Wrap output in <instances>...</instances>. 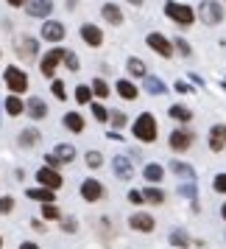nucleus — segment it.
<instances>
[{"label": "nucleus", "instance_id": "50", "mask_svg": "<svg viewBox=\"0 0 226 249\" xmlns=\"http://www.w3.org/2000/svg\"><path fill=\"white\" fill-rule=\"evenodd\" d=\"M6 3H9V6H14V9H20V6H25L28 0H6Z\"/></svg>", "mask_w": 226, "mask_h": 249}, {"label": "nucleus", "instance_id": "31", "mask_svg": "<svg viewBox=\"0 0 226 249\" xmlns=\"http://www.w3.org/2000/svg\"><path fill=\"white\" fill-rule=\"evenodd\" d=\"M65 126H67L70 132H76V135H81V132H84V118H81L79 112H67L65 115Z\"/></svg>", "mask_w": 226, "mask_h": 249}, {"label": "nucleus", "instance_id": "39", "mask_svg": "<svg viewBox=\"0 0 226 249\" xmlns=\"http://www.w3.org/2000/svg\"><path fill=\"white\" fill-rule=\"evenodd\" d=\"M92 118H95L98 124H106V121H109V112H106V107H101V104H92Z\"/></svg>", "mask_w": 226, "mask_h": 249}, {"label": "nucleus", "instance_id": "12", "mask_svg": "<svg viewBox=\"0 0 226 249\" xmlns=\"http://www.w3.org/2000/svg\"><path fill=\"white\" fill-rule=\"evenodd\" d=\"M112 171H114L117 179L131 182V177H134V162L126 157V154H117V157H112Z\"/></svg>", "mask_w": 226, "mask_h": 249}, {"label": "nucleus", "instance_id": "36", "mask_svg": "<svg viewBox=\"0 0 226 249\" xmlns=\"http://www.w3.org/2000/svg\"><path fill=\"white\" fill-rule=\"evenodd\" d=\"M76 101L79 104H92V90L87 87V84H79V87H76Z\"/></svg>", "mask_w": 226, "mask_h": 249}, {"label": "nucleus", "instance_id": "28", "mask_svg": "<svg viewBox=\"0 0 226 249\" xmlns=\"http://www.w3.org/2000/svg\"><path fill=\"white\" fill-rule=\"evenodd\" d=\"M6 112L12 115V118H20V115L25 112V101L20 95H9V98H6Z\"/></svg>", "mask_w": 226, "mask_h": 249}, {"label": "nucleus", "instance_id": "53", "mask_svg": "<svg viewBox=\"0 0 226 249\" xmlns=\"http://www.w3.org/2000/svg\"><path fill=\"white\" fill-rule=\"evenodd\" d=\"M126 3H131V6H143V0H126Z\"/></svg>", "mask_w": 226, "mask_h": 249}, {"label": "nucleus", "instance_id": "38", "mask_svg": "<svg viewBox=\"0 0 226 249\" xmlns=\"http://www.w3.org/2000/svg\"><path fill=\"white\" fill-rule=\"evenodd\" d=\"M62 62H65V68H67L70 73H76V70H79V56H76L73 51H65V59H62Z\"/></svg>", "mask_w": 226, "mask_h": 249}, {"label": "nucleus", "instance_id": "51", "mask_svg": "<svg viewBox=\"0 0 226 249\" xmlns=\"http://www.w3.org/2000/svg\"><path fill=\"white\" fill-rule=\"evenodd\" d=\"M106 137H109V140H123V137H120V132H114V129H112V132H109Z\"/></svg>", "mask_w": 226, "mask_h": 249}, {"label": "nucleus", "instance_id": "45", "mask_svg": "<svg viewBox=\"0 0 226 249\" xmlns=\"http://www.w3.org/2000/svg\"><path fill=\"white\" fill-rule=\"evenodd\" d=\"M173 45H176V51H179L181 56H190V53H193V48L187 45V42H184L181 36H179V39H176V42H173Z\"/></svg>", "mask_w": 226, "mask_h": 249}, {"label": "nucleus", "instance_id": "10", "mask_svg": "<svg viewBox=\"0 0 226 249\" xmlns=\"http://www.w3.org/2000/svg\"><path fill=\"white\" fill-rule=\"evenodd\" d=\"M145 42H148V48H154L162 59H170L173 56V48H170V39L165 34H159V31H151V34L145 36Z\"/></svg>", "mask_w": 226, "mask_h": 249}, {"label": "nucleus", "instance_id": "37", "mask_svg": "<svg viewBox=\"0 0 226 249\" xmlns=\"http://www.w3.org/2000/svg\"><path fill=\"white\" fill-rule=\"evenodd\" d=\"M109 124H112L114 132H117V129H123V126L129 124V118H126V112H117V109H114V112H109Z\"/></svg>", "mask_w": 226, "mask_h": 249}, {"label": "nucleus", "instance_id": "22", "mask_svg": "<svg viewBox=\"0 0 226 249\" xmlns=\"http://www.w3.org/2000/svg\"><path fill=\"white\" fill-rule=\"evenodd\" d=\"M143 179L151 182V185H162V182H165V168H162L159 162H145V168H143Z\"/></svg>", "mask_w": 226, "mask_h": 249}, {"label": "nucleus", "instance_id": "34", "mask_svg": "<svg viewBox=\"0 0 226 249\" xmlns=\"http://www.w3.org/2000/svg\"><path fill=\"white\" fill-rule=\"evenodd\" d=\"M84 162H87L90 168H101V165H103V154L92 148V151H87V154H84Z\"/></svg>", "mask_w": 226, "mask_h": 249}, {"label": "nucleus", "instance_id": "32", "mask_svg": "<svg viewBox=\"0 0 226 249\" xmlns=\"http://www.w3.org/2000/svg\"><path fill=\"white\" fill-rule=\"evenodd\" d=\"M179 196H184V199H190L193 204H195V199H198V185L195 182H179Z\"/></svg>", "mask_w": 226, "mask_h": 249}, {"label": "nucleus", "instance_id": "29", "mask_svg": "<svg viewBox=\"0 0 226 249\" xmlns=\"http://www.w3.org/2000/svg\"><path fill=\"white\" fill-rule=\"evenodd\" d=\"M53 154L59 157L62 165H65V162H73V160H76V146H70V143H59V146L53 148Z\"/></svg>", "mask_w": 226, "mask_h": 249}, {"label": "nucleus", "instance_id": "33", "mask_svg": "<svg viewBox=\"0 0 226 249\" xmlns=\"http://www.w3.org/2000/svg\"><path fill=\"white\" fill-rule=\"evenodd\" d=\"M62 218V210L56 204H42V221H59Z\"/></svg>", "mask_w": 226, "mask_h": 249}, {"label": "nucleus", "instance_id": "25", "mask_svg": "<svg viewBox=\"0 0 226 249\" xmlns=\"http://www.w3.org/2000/svg\"><path fill=\"white\" fill-rule=\"evenodd\" d=\"M39 140H42L39 129H23V132H20V137H17V143H20L23 148H34Z\"/></svg>", "mask_w": 226, "mask_h": 249}, {"label": "nucleus", "instance_id": "30", "mask_svg": "<svg viewBox=\"0 0 226 249\" xmlns=\"http://www.w3.org/2000/svg\"><path fill=\"white\" fill-rule=\"evenodd\" d=\"M145 92L148 95H165L168 87H165V81L157 79V76H145Z\"/></svg>", "mask_w": 226, "mask_h": 249}, {"label": "nucleus", "instance_id": "47", "mask_svg": "<svg viewBox=\"0 0 226 249\" xmlns=\"http://www.w3.org/2000/svg\"><path fill=\"white\" fill-rule=\"evenodd\" d=\"M42 160H45V165H48V168H56V171H59V165H62V162H59V157L53 154V151H50V154H45Z\"/></svg>", "mask_w": 226, "mask_h": 249}, {"label": "nucleus", "instance_id": "43", "mask_svg": "<svg viewBox=\"0 0 226 249\" xmlns=\"http://www.w3.org/2000/svg\"><path fill=\"white\" fill-rule=\"evenodd\" d=\"M59 221H62V230H65V232H76V230H79V221H76V218H59Z\"/></svg>", "mask_w": 226, "mask_h": 249}, {"label": "nucleus", "instance_id": "21", "mask_svg": "<svg viewBox=\"0 0 226 249\" xmlns=\"http://www.w3.org/2000/svg\"><path fill=\"white\" fill-rule=\"evenodd\" d=\"M25 112H28V118H34V121H42V118H48V104L42 101V98L31 95V98L25 101Z\"/></svg>", "mask_w": 226, "mask_h": 249}, {"label": "nucleus", "instance_id": "14", "mask_svg": "<svg viewBox=\"0 0 226 249\" xmlns=\"http://www.w3.org/2000/svg\"><path fill=\"white\" fill-rule=\"evenodd\" d=\"M170 174L173 177H179L181 182H195V168H193L190 162H184V160H170Z\"/></svg>", "mask_w": 226, "mask_h": 249}, {"label": "nucleus", "instance_id": "8", "mask_svg": "<svg viewBox=\"0 0 226 249\" xmlns=\"http://www.w3.org/2000/svg\"><path fill=\"white\" fill-rule=\"evenodd\" d=\"M65 59V48H50L45 56H42V62H39V70H42V76L45 79H53V73H56L59 62Z\"/></svg>", "mask_w": 226, "mask_h": 249}, {"label": "nucleus", "instance_id": "18", "mask_svg": "<svg viewBox=\"0 0 226 249\" xmlns=\"http://www.w3.org/2000/svg\"><path fill=\"white\" fill-rule=\"evenodd\" d=\"M25 12H28V17H48L53 12V0H28Z\"/></svg>", "mask_w": 226, "mask_h": 249}, {"label": "nucleus", "instance_id": "27", "mask_svg": "<svg viewBox=\"0 0 226 249\" xmlns=\"http://www.w3.org/2000/svg\"><path fill=\"white\" fill-rule=\"evenodd\" d=\"M114 90H117V95H120V98H126V101H134L137 95H140V90H137L131 81H126V79L117 81V87H114Z\"/></svg>", "mask_w": 226, "mask_h": 249}, {"label": "nucleus", "instance_id": "26", "mask_svg": "<svg viewBox=\"0 0 226 249\" xmlns=\"http://www.w3.org/2000/svg\"><path fill=\"white\" fill-rule=\"evenodd\" d=\"M126 70L134 76V79H145L148 76V68H145V62L143 59H137V56H131L129 62H126Z\"/></svg>", "mask_w": 226, "mask_h": 249}, {"label": "nucleus", "instance_id": "1", "mask_svg": "<svg viewBox=\"0 0 226 249\" xmlns=\"http://www.w3.org/2000/svg\"><path fill=\"white\" fill-rule=\"evenodd\" d=\"M131 135H134L140 143H157V137H159L157 118H154L151 112H143L134 121V126H131Z\"/></svg>", "mask_w": 226, "mask_h": 249}, {"label": "nucleus", "instance_id": "44", "mask_svg": "<svg viewBox=\"0 0 226 249\" xmlns=\"http://www.w3.org/2000/svg\"><path fill=\"white\" fill-rule=\"evenodd\" d=\"M129 202H131V204H145V196H143V191L131 188V191H129Z\"/></svg>", "mask_w": 226, "mask_h": 249}, {"label": "nucleus", "instance_id": "4", "mask_svg": "<svg viewBox=\"0 0 226 249\" xmlns=\"http://www.w3.org/2000/svg\"><path fill=\"white\" fill-rule=\"evenodd\" d=\"M129 230L131 232H140V235H151L154 230H157V218L148 213V210H134V213L129 215Z\"/></svg>", "mask_w": 226, "mask_h": 249}, {"label": "nucleus", "instance_id": "2", "mask_svg": "<svg viewBox=\"0 0 226 249\" xmlns=\"http://www.w3.org/2000/svg\"><path fill=\"white\" fill-rule=\"evenodd\" d=\"M165 14H168L176 25H181V28H190L193 20H195V12H193L190 6H187V3H176V0H168V3H165Z\"/></svg>", "mask_w": 226, "mask_h": 249}, {"label": "nucleus", "instance_id": "55", "mask_svg": "<svg viewBox=\"0 0 226 249\" xmlns=\"http://www.w3.org/2000/svg\"><path fill=\"white\" fill-rule=\"evenodd\" d=\"M0 249H3V235H0Z\"/></svg>", "mask_w": 226, "mask_h": 249}, {"label": "nucleus", "instance_id": "3", "mask_svg": "<svg viewBox=\"0 0 226 249\" xmlns=\"http://www.w3.org/2000/svg\"><path fill=\"white\" fill-rule=\"evenodd\" d=\"M193 143H195V132L187 129V126H179V129H173L168 137V146L170 151H176V154H184V151H190Z\"/></svg>", "mask_w": 226, "mask_h": 249}, {"label": "nucleus", "instance_id": "11", "mask_svg": "<svg viewBox=\"0 0 226 249\" xmlns=\"http://www.w3.org/2000/svg\"><path fill=\"white\" fill-rule=\"evenodd\" d=\"M207 146L210 151H224L226 148V124H212L210 126V135H207Z\"/></svg>", "mask_w": 226, "mask_h": 249}, {"label": "nucleus", "instance_id": "24", "mask_svg": "<svg viewBox=\"0 0 226 249\" xmlns=\"http://www.w3.org/2000/svg\"><path fill=\"white\" fill-rule=\"evenodd\" d=\"M168 118L170 121H176V124H190L193 121V109H187L184 104H173L168 109Z\"/></svg>", "mask_w": 226, "mask_h": 249}, {"label": "nucleus", "instance_id": "49", "mask_svg": "<svg viewBox=\"0 0 226 249\" xmlns=\"http://www.w3.org/2000/svg\"><path fill=\"white\" fill-rule=\"evenodd\" d=\"M20 249H39V244H34V241H23Z\"/></svg>", "mask_w": 226, "mask_h": 249}, {"label": "nucleus", "instance_id": "41", "mask_svg": "<svg viewBox=\"0 0 226 249\" xmlns=\"http://www.w3.org/2000/svg\"><path fill=\"white\" fill-rule=\"evenodd\" d=\"M212 191L215 193H226V174H215L212 177Z\"/></svg>", "mask_w": 226, "mask_h": 249}, {"label": "nucleus", "instance_id": "5", "mask_svg": "<svg viewBox=\"0 0 226 249\" xmlns=\"http://www.w3.org/2000/svg\"><path fill=\"white\" fill-rule=\"evenodd\" d=\"M3 81H6V87L12 90V95H20V92L28 90V76H25V70L20 68H6V73H3Z\"/></svg>", "mask_w": 226, "mask_h": 249}, {"label": "nucleus", "instance_id": "40", "mask_svg": "<svg viewBox=\"0 0 226 249\" xmlns=\"http://www.w3.org/2000/svg\"><path fill=\"white\" fill-rule=\"evenodd\" d=\"M14 210V196H0V215H9Z\"/></svg>", "mask_w": 226, "mask_h": 249}, {"label": "nucleus", "instance_id": "19", "mask_svg": "<svg viewBox=\"0 0 226 249\" xmlns=\"http://www.w3.org/2000/svg\"><path fill=\"white\" fill-rule=\"evenodd\" d=\"M65 25L56 23V20H48L45 25H42V39H48V42H62L65 39Z\"/></svg>", "mask_w": 226, "mask_h": 249}, {"label": "nucleus", "instance_id": "9", "mask_svg": "<svg viewBox=\"0 0 226 249\" xmlns=\"http://www.w3.org/2000/svg\"><path fill=\"white\" fill-rule=\"evenodd\" d=\"M36 182H39L42 188H50V191H59V188L65 185L62 174H59L56 168H48V165H42V168L36 171Z\"/></svg>", "mask_w": 226, "mask_h": 249}, {"label": "nucleus", "instance_id": "23", "mask_svg": "<svg viewBox=\"0 0 226 249\" xmlns=\"http://www.w3.org/2000/svg\"><path fill=\"white\" fill-rule=\"evenodd\" d=\"M101 14H103V20H106L109 25H123V12H120L117 3H103Z\"/></svg>", "mask_w": 226, "mask_h": 249}, {"label": "nucleus", "instance_id": "46", "mask_svg": "<svg viewBox=\"0 0 226 249\" xmlns=\"http://www.w3.org/2000/svg\"><path fill=\"white\" fill-rule=\"evenodd\" d=\"M173 90L179 92V95H193V87L187 84V81H176V84H173Z\"/></svg>", "mask_w": 226, "mask_h": 249}, {"label": "nucleus", "instance_id": "48", "mask_svg": "<svg viewBox=\"0 0 226 249\" xmlns=\"http://www.w3.org/2000/svg\"><path fill=\"white\" fill-rule=\"evenodd\" d=\"M31 227H34L36 232H45L48 227H45V221H42V218H31Z\"/></svg>", "mask_w": 226, "mask_h": 249}, {"label": "nucleus", "instance_id": "13", "mask_svg": "<svg viewBox=\"0 0 226 249\" xmlns=\"http://www.w3.org/2000/svg\"><path fill=\"white\" fill-rule=\"evenodd\" d=\"M36 53H39V42L34 36H20L17 39V56L25 59V62H34Z\"/></svg>", "mask_w": 226, "mask_h": 249}, {"label": "nucleus", "instance_id": "7", "mask_svg": "<svg viewBox=\"0 0 226 249\" xmlns=\"http://www.w3.org/2000/svg\"><path fill=\"white\" fill-rule=\"evenodd\" d=\"M79 193H81V199H84V202L95 204V202H101L103 196H106V188H103V182H101V179L90 177V179H84V182H81Z\"/></svg>", "mask_w": 226, "mask_h": 249}, {"label": "nucleus", "instance_id": "54", "mask_svg": "<svg viewBox=\"0 0 226 249\" xmlns=\"http://www.w3.org/2000/svg\"><path fill=\"white\" fill-rule=\"evenodd\" d=\"M67 9H70V12H73V9H76V0H67Z\"/></svg>", "mask_w": 226, "mask_h": 249}, {"label": "nucleus", "instance_id": "52", "mask_svg": "<svg viewBox=\"0 0 226 249\" xmlns=\"http://www.w3.org/2000/svg\"><path fill=\"white\" fill-rule=\"evenodd\" d=\"M221 218H224V221H226V202L221 204Z\"/></svg>", "mask_w": 226, "mask_h": 249}, {"label": "nucleus", "instance_id": "35", "mask_svg": "<svg viewBox=\"0 0 226 249\" xmlns=\"http://www.w3.org/2000/svg\"><path fill=\"white\" fill-rule=\"evenodd\" d=\"M90 90H92V95H98V98H106V95H109V84H106L103 79H95V81L90 84Z\"/></svg>", "mask_w": 226, "mask_h": 249}, {"label": "nucleus", "instance_id": "15", "mask_svg": "<svg viewBox=\"0 0 226 249\" xmlns=\"http://www.w3.org/2000/svg\"><path fill=\"white\" fill-rule=\"evenodd\" d=\"M81 39H84L90 48H101L103 45V31L98 28V25L84 23V25H81Z\"/></svg>", "mask_w": 226, "mask_h": 249}, {"label": "nucleus", "instance_id": "16", "mask_svg": "<svg viewBox=\"0 0 226 249\" xmlns=\"http://www.w3.org/2000/svg\"><path fill=\"white\" fill-rule=\"evenodd\" d=\"M25 196L31 199V202H42V204H56V191H50V188H42V185H36V188H28Z\"/></svg>", "mask_w": 226, "mask_h": 249}, {"label": "nucleus", "instance_id": "6", "mask_svg": "<svg viewBox=\"0 0 226 249\" xmlns=\"http://www.w3.org/2000/svg\"><path fill=\"white\" fill-rule=\"evenodd\" d=\"M198 17H201L207 25L224 23V6L215 3V0H201V3H198Z\"/></svg>", "mask_w": 226, "mask_h": 249}, {"label": "nucleus", "instance_id": "20", "mask_svg": "<svg viewBox=\"0 0 226 249\" xmlns=\"http://www.w3.org/2000/svg\"><path fill=\"white\" fill-rule=\"evenodd\" d=\"M168 244H170V249H187L193 244V238H190V232H187L184 227H176V230H170Z\"/></svg>", "mask_w": 226, "mask_h": 249}, {"label": "nucleus", "instance_id": "17", "mask_svg": "<svg viewBox=\"0 0 226 249\" xmlns=\"http://www.w3.org/2000/svg\"><path fill=\"white\" fill-rule=\"evenodd\" d=\"M143 196H145V204H151V207H162V204L168 202V193L162 191L159 185H145Z\"/></svg>", "mask_w": 226, "mask_h": 249}, {"label": "nucleus", "instance_id": "42", "mask_svg": "<svg viewBox=\"0 0 226 249\" xmlns=\"http://www.w3.org/2000/svg\"><path fill=\"white\" fill-rule=\"evenodd\" d=\"M50 92L56 95L59 101H65V98H67V92H65V81H53V84H50Z\"/></svg>", "mask_w": 226, "mask_h": 249}]
</instances>
